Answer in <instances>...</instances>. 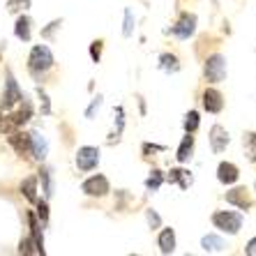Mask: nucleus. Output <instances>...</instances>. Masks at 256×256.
I'll list each match as a JSON object with an SVG mask.
<instances>
[{
	"label": "nucleus",
	"mask_w": 256,
	"mask_h": 256,
	"mask_svg": "<svg viewBox=\"0 0 256 256\" xmlns=\"http://www.w3.org/2000/svg\"><path fill=\"white\" fill-rule=\"evenodd\" d=\"M51 67H54V54H51V48L44 46V44L32 46V51H30V56H28L30 74L35 78H42V74H46Z\"/></svg>",
	"instance_id": "f257e3e1"
},
{
	"label": "nucleus",
	"mask_w": 256,
	"mask_h": 256,
	"mask_svg": "<svg viewBox=\"0 0 256 256\" xmlns=\"http://www.w3.org/2000/svg\"><path fill=\"white\" fill-rule=\"evenodd\" d=\"M212 224L214 228L228 233V236H236V233L242 228V217L238 212H228V210H220V212L212 214Z\"/></svg>",
	"instance_id": "f03ea898"
},
{
	"label": "nucleus",
	"mask_w": 256,
	"mask_h": 256,
	"mask_svg": "<svg viewBox=\"0 0 256 256\" xmlns=\"http://www.w3.org/2000/svg\"><path fill=\"white\" fill-rule=\"evenodd\" d=\"M30 116H32V106H30L28 102H24L18 111H14V114L5 116V118H0V130L5 132V134H10V132L18 130V127H24L26 122L30 120Z\"/></svg>",
	"instance_id": "7ed1b4c3"
},
{
	"label": "nucleus",
	"mask_w": 256,
	"mask_h": 256,
	"mask_svg": "<svg viewBox=\"0 0 256 256\" xmlns=\"http://www.w3.org/2000/svg\"><path fill=\"white\" fill-rule=\"evenodd\" d=\"M203 74H206V78H208L210 84L224 81V78H226V58L220 54L210 56V58L206 60V65H203Z\"/></svg>",
	"instance_id": "20e7f679"
},
{
	"label": "nucleus",
	"mask_w": 256,
	"mask_h": 256,
	"mask_svg": "<svg viewBox=\"0 0 256 256\" xmlns=\"http://www.w3.org/2000/svg\"><path fill=\"white\" fill-rule=\"evenodd\" d=\"M24 100H26V97H24V92H21V88H18L14 74H12V72H7L5 95H2V104H0V106H2V108H12V106H16V104H21Z\"/></svg>",
	"instance_id": "39448f33"
},
{
	"label": "nucleus",
	"mask_w": 256,
	"mask_h": 256,
	"mask_svg": "<svg viewBox=\"0 0 256 256\" xmlns=\"http://www.w3.org/2000/svg\"><path fill=\"white\" fill-rule=\"evenodd\" d=\"M97 164H100V150L92 148V146L78 148V152H76L78 171H92V168H97Z\"/></svg>",
	"instance_id": "423d86ee"
},
{
	"label": "nucleus",
	"mask_w": 256,
	"mask_h": 256,
	"mask_svg": "<svg viewBox=\"0 0 256 256\" xmlns=\"http://www.w3.org/2000/svg\"><path fill=\"white\" fill-rule=\"evenodd\" d=\"M194 30H196V14L185 12L178 18V24L171 28V32L176 37H180V40H190V37L194 35Z\"/></svg>",
	"instance_id": "0eeeda50"
},
{
	"label": "nucleus",
	"mask_w": 256,
	"mask_h": 256,
	"mask_svg": "<svg viewBox=\"0 0 256 256\" xmlns=\"http://www.w3.org/2000/svg\"><path fill=\"white\" fill-rule=\"evenodd\" d=\"M81 190L88 196H106L108 192H111V187H108V180L104 176H92V178H88L81 185Z\"/></svg>",
	"instance_id": "6e6552de"
},
{
	"label": "nucleus",
	"mask_w": 256,
	"mask_h": 256,
	"mask_svg": "<svg viewBox=\"0 0 256 256\" xmlns=\"http://www.w3.org/2000/svg\"><path fill=\"white\" fill-rule=\"evenodd\" d=\"M7 141H10V146L16 150V155L30 157V134L14 130V132H10V134H7Z\"/></svg>",
	"instance_id": "1a4fd4ad"
},
{
	"label": "nucleus",
	"mask_w": 256,
	"mask_h": 256,
	"mask_svg": "<svg viewBox=\"0 0 256 256\" xmlns=\"http://www.w3.org/2000/svg\"><path fill=\"white\" fill-rule=\"evenodd\" d=\"M30 155L37 162H44L48 155V141L40 134V132H30Z\"/></svg>",
	"instance_id": "9d476101"
},
{
	"label": "nucleus",
	"mask_w": 256,
	"mask_h": 256,
	"mask_svg": "<svg viewBox=\"0 0 256 256\" xmlns=\"http://www.w3.org/2000/svg\"><path fill=\"white\" fill-rule=\"evenodd\" d=\"M203 108H206L208 114H220L222 108H224V97H222L220 90L208 88L203 92Z\"/></svg>",
	"instance_id": "9b49d317"
},
{
	"label": "nucleus",
	"mask_w": 256,
	"mask_h": 256,
	"mask_svg": "<svg viewBox=\"0 0 256 256\" xmlns=\"http://www.w3.org/2000/svg\"><path fill=\"white\" fill-rule=\"evenodd\" d=\"M238 178H240V171L231 162H222L217 166V180L224 182V185H233V182H238Z\"/></svg>",
	"instance_id": "f8f14e48"
},
{
	"label": "nucleus",
	"mask_w": 256,
	"mask_h": 256,
	"mask_svg": "<svg viewBox=\"0 0 256 256\" xmlns=\"http://www.w3.org/2000/svg\"><path fill=\"white\" fill-rule=\"evenodd\" d=\"M226 203H231V206H236L240 210H247L252 206V198L244 187H236V190L226 192Z\"/></svg>",
	"instance_id": "ddd939ff"
},
{
	"label": "nucleus",
	"mask_w": 256,
	"mask_h": 256,
	"mask_svg": "<svg viewBox=\"0 0 256 256\" xmlns=\"http://www.w3.org/2000/svg\"><path fill=\"white\" fill-rule=\"evenodd\" d=\"M210 146H212L214 152H224L228 146V132L222 125H214L210 130Z\"/></svg>",
	"instance_id": "4468645a"
},
{
	"label": "nucleus",
	"mask_w": 256,
	"mask_h": 256,
	"mask_svg": "<svg viewBox=\"0 0 256 256\" xmlns=\"http://www.w3.org/2000/svg\"><path fill=\"white\" fill-rule=\"evenodd\" d=\"M28 222H30V238L35 242L37 254L44 256V236H42V226H40V222H37V214L28 212Z\"/></svg>",
	"instance_id": "2eb2a0df"
},
{
	"label": "nucleus",
	"mask_w": 256,
	"mask_h": 256,
	"mask_svg": "<svg viewBox=\"0 0 256 256\" xmlns=\"http://www.w3.org/2000/svg\"><path fill=\"white\" fill-rule=\"evenodd\" d=\"M157 244H160L162 254H173V250H176V233H173V228H164V231L160 233Z\"/></svg>",
	"instance_id": "dca6fc26"
},
{
	"label": "nucleus",
	"mask_w": 256,
	"mask_h": 256,
	"mask_svg": "<svg viewBox=\"0 0 256 256\" xmlns=\"http://www.w3.org/2000/svg\"><path fill=\"white\" fill-rule=\"evenodd\" d=\"M30 26H32V21H30V16H26V14H21V16L16 18L14 35H16L21 42H30Z\"/></svg>",
	"instance_id": "f3484780"
},
{
	"label": "nucleus",
	"mask_w": 256,
	"mask_h": 256,
	"mask_svg": "<svg viewBox=\"0 0 256 256\" xmlns=\"http://www.w3.org/2000/svg\"><path fill=\"white\" fill-rule=\"evenodd\" d=\"M192 152H194V136L187 134V136L182 138V143H180L178 152H176V160H178L180 164H185V162L192 160Z\"/></svg>",
	"instance_id": "a211bd4d"
},
{
	"label": "nucleus",
	"mask_w": 256,
	"mask_h": 256,
	"mask_svg": "<svg viewBox=\"0 0 256 256\" xmlns=\"http://www.w3.org/2000/svg\"><path fill=\"white\" fill-rule=\"evenodd\" d=\"M192 173L190 171H182V168H171V173H168V182H178L182 190H187V187L192 185Z\"/></svg>",
	"instance_id": "6ab92c4d"
},
{
	"label": "nucleus",
	"mask_w": 256,
	"mask_h": 256,
	"mask_svg": "<svg viewBox=\"0 0 256 256\" xmlns=\"http://www.w3.org/2000/svg\"><path fill=\"white\" fill-rule=\"evenodd\" d=\"M21 194H24L30 203H35L37 201V178H32V176L26 178L24 182H21Z\"/></svg>",
	"instance_id": "aec40b11"
},
{
	"label": "nucleus",
	"mask_w": 256,
	"mask_h": 256,
	"mask_svg": "<svg viewBox=\"0 0 256 256\" xmlns=\"http://www.w3.org/2000/svg\"><path fill=\"white\" fill-rule=\"evenodd\" d=\"M242 146H244V155L250 162H256V132H247L242 136Z\"/></svg>",
	"instance_id": "412c9836"
},
{
	"label": "nucleus",
	"mask_w": 256,
	"mask_h": 256,
	"mask_svg": "<svg viewBox=\"0 0 256 256\" xmlns=\"http://www.w3.org/2000/svg\"><path fill=\"white\" fill-rule=\"evenodd\" d=\"M201 247H203V252H224V240L222 238H217V236H203V240H201Z\"/></svg>",
	"instance_id": "4be33fe9"
},
{
	"label": "nucleus",
	"mask_w": 256,
	"mask_h": 256,
	"mask_svg": "<svg viewBox=\"0 0 256 256\" xmlns=\"http://www.w3.org/2000/svg\"><path fill=\"white\" fill-rule=\"evenodd\" d=\"M160 67L164 72H168V74H176V72L180 70V62L173 54H162L160 56Z\"/></svg>",
	"instance_id": "5701e85b"
},
{
	"label": "nucleus",
	"mask_w": 256,
	"mask_h": 256,
	"mask_svg": "<svg viewBox=\"0 0 256 256\" xmlns=\"http://www.w3.org/2000/svg\"><path fill=\"white\" fill-rule=\"evenodd\" d=\"M40 180H42V192H44V196L51 198V196H54V178H51V168L42 166V171H40Z\"/></svg>",
	"instance_id": "b1692460"
},
{
	"label": "nucleus",
	"mask_w": 256,
	"mask_h": 256,
	"mask_svg": "<svg viewBox=\"0 0 256 256\" xmlns=\"http://www.w3.org/2000/svg\"><path fill=\"white\" fill-rule=\"evenodd\" d=\"M198 122H201L198 114H196V111H190V114L185 116V132H187V134H194V132L198 130Z\"/></svg>",
	"instance_id": "393cba45"
},
{
	"label": "nucleus",
	"mask_w": 256,
	"mask_h": 256,
	"mask_svg": "<svg viewBox=\"0 0 256 256\" xmlns=\"http://www.w3.org/2000/svg\"><path fill=\"white\" fill-rule=\"evenodd\" d=\"M162 182H164V176L160 171H152V176L146 180V187H148V192H157L162 187Z\"/></svg>",
	"instance_id": "a878e982"
},
{
	"label": "nucleus",
	"mask_w": 256,
	"mask_h": 256,
	"mask_svg": "<svg viewBox=\"0 0 256 256\" xmlns=\"http://www.w3.org/2000/svg\"><path fill=\"white\" fill-rule=\"evenodd\" d=\"M37 220L42 222V224H46L48 222V203L46 201H40V198H37Z\"/></svg>",
	"instance_id": "bb28decb"
},
{
	"label": "nucleus",
	"mask_w": 256,
	"mask_h": 256,
	"mask_svg": "<svg viewBox=\"0 0 256 256\" xmlns=\"http://www.w3.org/2000/svg\"><path fill=\"white\" fill-rule=\"evenodd\" d=\"M132 30H134V14H132V10H125V26H122V35L132 37Z\"/></svg>",
	"instance_id": "cd10ccee"
},
{
	"label": "nucleus",
	"mask_w": 256,
	"mask_h": 256,
	"mask_svg": "<svg viewBox=\"0 0 256 256\" xmlns=\"http://www.w3.org/2000/svg\"><path fill=\"white\" fill-rule=\"evenodd\" d=\"M32 0H7V10L10 12H18V10H28Z\"/></svg>",
	"instance_id": "c85d7f7f"
},
{
	"label": "nucleus",
	"mask_w": 256,
	"mask_h": 256,
	"mask_svg": "<svg viewBox=\"0 0 256 256\" xmlns=\"http://www.w3.org/2000/svg\"><path fill=\"white\" fill-rule=\"evenodd\" d=\"M18 252L21 254H37V250H35V242H32V238H26V240H21V244H18Z\"/></svg>",
	"instance_id": "c756f323"
},
{
	"label": "nucleus",
	"mask_w": 256,
	"mask_h": 256,
	"mask_svg": "<svg viewBox=\"0 0 256 256\" xmlns=\"http://www.w3.org/2000/svg\"><path fill=\"white\" fill-rule=\"evenodd\" d=\"M60 26H62V21H60V18H56V21H51V24H48L46 28L42 30V37H44V40H51V37H54V32L60 28Z\"/></svg>",
	"instance_id": "7c9ffc66"
},
{
	"label": "nucleus",
	"mask_w": 256,
	"mask_h": 256,
	"mask_svg": "<svg viewBox=\"0 0 256 256\" xmlns=\"http://www.w3.org/2000/svg\"><path fill=\"white\" fill-rule=\"evenodd\" d=\"M37 95H40V100H42V114L48 116L51 114V102H48V95L44 92L42 88H37Z\"/></svg>",
	"instance_id": "2f4dec72"
},
{
	"label": "nucleus",
	"mask_w": 256,
	"mask_h": 256,
	"mask_svg": "<svg viewBox=\"0 0 256 256\" xmlns=\"http://www.w3.org/2000/svg\"><path fill=\"white\" fill-rule=\"evenodd\" d=\"M90 58L95 60V62H100V58H102V40H97V42L90 44Z\"/></svg>",
	"instance_id": "473e14b6"
},
{
	"label": "nucleus",
	"mask_w": 256,
	"mask_h": 256,
	"mask_svg": "<svg viewBox=\"0 0 256 256\" xmlns=\"http://www.w3.org/2000/svg\"><path fill=\"white\" fill-rule=\"evenodd\" d=\"M100 106H102V95H97L95 100H92V104L88 106V111H86V118H92L95 111H100Z\"/></svg>",
	"instance_id": "72a5a7b5"
},
{
	"label": "nucleus",
	"mask_w": 256,
	"mask_h": 256,
	"mask_svg": "<svg viewBox=\"0 0 256 256\" xmlns=\"http://www.w3.org/2000/svg\"><path fill=\"white\" fill-rule=\"evenodd\" d=\"M148 224H150V228H160L162 226V220H160V214H157L155 210H148Z\"/></svg>",
	"instance_id": "f704fd0d"
},
{
	"label": "nucleus",
	"mask_w": 256,
	"mask_h": 256,
	"mask_svg": "<svg viewBox=\"0 0 256 256\" xmlns=\"http://www.w3.org/2000/svg\"><path fill=\"white\" fill-rule=\"evenodd\" d=\"M244 252L250 256H256V238H252L250 242H247V247H244Z\"/></svg>",
	"instance_id": "c9c22d12"
},
{
	"label": "nucleus",
	"mask_w": 256,
	"mask_h": 256,
	"mask_svg": "<svg viewBox=\"0 0 256 256\" xmlns=\"http://www.w3.org/2000/svg\"><path fill=\"white\" fill-rule=\"evenodd\" d=\"M254 187H256V182H254Z\"/></svg>",
	"instance_id": "e433bc0d"
}]
</instances>
